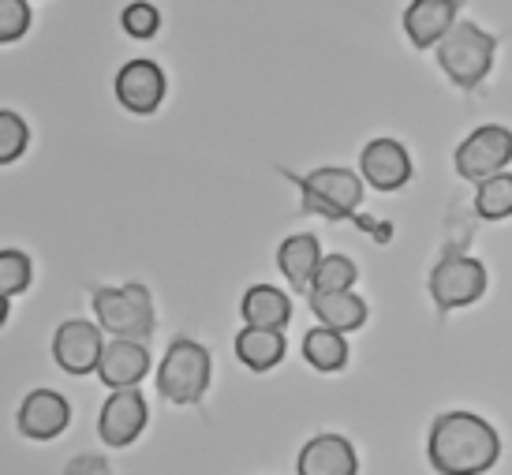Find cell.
<instances>
[{
	"label": "cell",
	"instance_id": "cell-25",
	"mask_svg": "<svg viewBox=\"0 0 512 475\" xmlns=\"http://www.w3.org/2000/svg\"><path fill=\"white\" fill-rule=\"evenodd\" d=\"M120 27H124L128 38L146 42V38H154L157 30H161V12H157L150 0H131L128 8H124V15H120Z\"/></svg>",
	"mask_w": 512,
	"mask_h": 475
},
{
	"label": "cell",
	"instance_id": "cell-5",
	"mask_svg": "<svg viewBox=\"0 0 512 475\" xmlns=\"http://www.w3.org/2000/svg\"><path fill=\"white\" fill-rule=\"evenodd\" d=\"M94 315L105 333H113L116 341H139L154 333V296L146 285H120V288H98L94 292Z\"/></svg>",
	"mask_w": 512,
	"mask_h": 475
},
{
	"label": "cell",
	"instance_id": "cell-13",
	"mask_svg": "<svg viewBox=\"0 0 512 475\" xmlns=\"http://www.w3.org/2000/svg\"><path fill=\"white\" fill-rule=\"evenodd\" d=\"M68 423H72V404L57 389H34L19 404V431L34 442H53L68 431Z\"/></svg>",
	"mask_w": 512,
	"mask_h": 475
},
{
	"label": "cell",
	"instance_id": "cell-15",
	"mask_svg": "<svg viewBox=\"0 0 512 475\" xmlns=\"http://www.w3.org/2000/svg\"><path fill=\"white\" fill-rule=\"evenodd\" d=\"M322 259L326 255H322V244H318L314 232H296V236L281 240V247H277V270L285 274V281L299 296H311L314 274H318Z\"/></svg>",
	"mask_w": 512,
	"mask_h": 475
},
{
	"label": "cell",
	"instance_id": "cell-21",
	"mask_svg": "<svg viewBox=\"0 0 512 475\" xmlns=\"http://www.w3.org/2000/svg\"><path fill=\"white\" fill-rule=\"evenodd\" d=\"M471 214L479 221H509L512 217V173L486 176L483 184H475V199H471Z\"/></svg>",
	"mask_w": 512,
	"mask_h": 475
},
{
	"label": "cell",
	"instance_id": "cell-23",
	"mask_svg": "<svg viewBox=\"0 0 512 475\" xmlns=\"http://www.w3.org/2000/svg\"><path fill=\"white\" fill-rule=\"evenodd\" d=\"M30 281H34V262H30V255L15 251V247L0 251V296L12 300L19 292H27Z\"/></svg>",
	"mask_w": 512,
	"mask_h": 475
},
{
	"label": "cell",
	"instance_id": "cell-27",
	"mask_svg": "<svg viewBox=\"0 0 512 475\" xmlns=\"http://www.w3.org/2000/svg\"><path fill=\"white\" fill-rule=\"evenodd\" d=\"M8 311H12V300H8V296H0V326L8 322Z\"/></svg>",
	"mask_w": 512,
	"mask_h": 475
},
{
	"label": "cell",
	"instance_id": "cell-10",
	"mask_svg": "<svg viewBox=\"0 0 512 475\" xmlns=\"http://www.w3.org/2000/svg\"><path fill=\"white\" fill-rule=\"evenodd\" d=\"M101 326L94 322H86V318H68V322H60L57 337H53V356L57 363L68 371V375H90V371H98L101 363Z\"/></svg>",
	"mask_w": 512,
	"mask_h": 475
},
{
	"label": "cell",
	"instance_id": "cell-8",
	"mask_svg": "<svg viewBox=\"0 0 512 475\" xmlns=\"http://www.w3.org/2000/svg\"><path fill=\"white\" fill-rule=\"evenodd\" d=\"M359 176H363L367 188L382 191V195H393V191H404L412 184L415 161L400 139L382 135V139H370V143L363 146V154H359Z\"/></svg>",
	"mask_w": 512,
	"mask_h": 475
},
{
	"label": "cell",
	"instance_id": "cell-7",
	"mask_svg": "<svg viewBox=\"0 0 512 475\" xmlns=\"http://www.w3.org/2000/svg\"><path fill=\"white\" fill-rule=\"evenodd\" d=\"M512 161V131L505 124H479L456 146L453 169L468 184H483L486 176H498Z\"/></svg>",
	"mask_w": 512,
	"mask_h": 475
},
{
	"label": "cell",
	"instance_id": "cell-2",
	"mask_svg": "<svg viewBox=\"0 0 512 475\" xmlns=\"http://www.w3.org/2000/svg\"><path fill=\"white\" fill-rule=\"evenodd\" d=\"M449 236H456V240H445V247H441V255L434 259L427 277V292L434 307H438V318L479 303L486 296V285H490L483 259H475L468 251L471 225H456L453 210H449Z\"/></svg>",
	"mask_w": 512,
	"mask_h": 475
},
{
	"label": "cell",
	"instance_id": "cell-14",
	"mask_svg": "<svg viewBox=\"0 0 512 475\" xmlns=\"http://www.w3.org/2000/svg\"><path fill=\"white\" fill-rule=\"evenodd\" d=\"M296 475H359V453L344 434H314L299 449Z\"/></svg>",
	"mask_w": 512,
	"mask_h": 475
},
{
	"label": "cell",
	"instance_id": "cell-12",
	"mask_svg": "<svg viewBox=\"0 0 512 475\" xmlns=\"http://www.w3.org/2000/svg\"><path fill=\"white\" fill-rule=\"evenodd\" d=\"M146 427V401L139 389H113V397L101 404L98 434L105 446H131Z\"/></svg>",
	"mask_w": 512,
	"mask_h": 475
},
{
	"label": "cell",
	"instance_id": "cell-9",
	"mask_svg": "<svg viewBox=\"0 0 512 475\" xmlns=\"http://www.w3.org/2000/svg\"><path fill=\"white\" fill-rule=\"evenodd\" d=\"M165 90H169V83H165V72L157 60L135 57L116 72V101L135 116L157 113L165 101Z\"/></svg>",
	"mask_w": 512,
	"mask_h": 475
},
{
	"label": "cell",
	"instance_id": "cell-20",
	"mask_svg": "<svg viewBox=\"0 0 512 475\" xmlns=\"http://www.w3.org/2000/svg\"><path fill=\"white\" fill-rule=\"evenodd\" d=\"M348 356H352L348 337L337 330H329V326H314V330L303 337V360L311 363L314 371H322V375L344 371V367H348Z\"/></svg>",
	"mask_w": 512,
	"mask_h": 475
},
{
	"label": "cell",
	"instance_id": "cell-26",
	"mask_svg": "<svg viewBox=\"0 0 512 475\" xmlns=\"http://www.w3.org/2000/svg\"><path fill=\"white\" fill-rule=\"evenodd\" d=\"M30 30V0H0V45L19 42Z\"/></svg>",
	"mask_w": 512,
	"mask_h": 475
},
{
	"label": "cell",
	"instance_id": "cell-18",
	"mask_svg": "<svg viewBox=\"0 0 512 475\" xmlns=\"http://www.w3.org/2000/svg\"><path fill=\"white\" fill-rule=\"evenodd\" d=\"M240 315L258 330H285L292 318V300L277 285H251L240 300Z\"/></svg>",
	"mask_w": 512,
	"mask_h": 475
},
{
	"label": "cell",
	"instance_id": "cell-6",
	"mask_svg": "<svg viewBox=\"0 0 512 475\" xmlns=\"http://www.w3.org/2000/svg\"><path fill=\"white\" fill-rule=\"evenodd\" d=\"M210 375H214L210 352L199 341L180 337V341H172L157 367V389L172 404H199L210 389Z\"/></svg>",
	"mask_w": 512,
	"mask_h": 475
},
{
	"label": "cell",
	"instance_id": "cell-11",
	"mask_svg": "<svg viewBox=\"0 0 512 475\" xmlns=\"http://www.w3.org/2000/svg\"><path fill=\"white\" fill-rule=\"evenodd\" d=\"M464 0H412L404 8V34L415 49H438L449 30L456 27V15Z\"/></svg>",
	"mask_w": 512,
	"mask_h": 475
},
{
	"label": "cell",
	"instance_id": "cell-16",
	"mask_svg": "<svg viewBox=\"0 0 512 475\" xmlns=\"http://www.w3.org/2000/svg\"><path fill=\"white\" fill-rule=\"evenodd\" d=\"M150 371V352L139 341H113L105 345L98 363L101 386L109 389H135Z\"/></svg>",
	"mask_w": 512,
	"mask_h": 475
},
{
	"label": "cell",
	"instance_id": "cell-24",
	"mask_svg": "<svg viewBox=\"0 0 512 475\" xmlns=\"http://www.w3.org/2000/svg\"><path fill=\"white\" fill-rule=\"evenodd\" d=\"M30 143V128L27 120L12 109H0V165H12V161L23 158V150Z\"/></svg>",
	"mask_w": 512,
	"mask_h": 475
},
{
	"label": "cell",
	"instance_id": "cell-22",
	"mask_svg": "<svg viewBox=\"0 0 512 475\" xmlns=\"http://www.w3.org/2000/svg\"><path fill=\"white\" fill-rule=\"evenodd\" d=\"M359 281V266L348 255L333 251L326 259L318 262V274H314L311 292H356Z\"/></svg>",
	"mask_w": 512,
	"mask_h": 475
},
{
	"label": "cell",
	"instance_id": "cell-19",
	"mask_svg": "<svg viewBox=\"0 0 512 475\" xmlns=\"http://www.w3.org/2000/svg\"><path fill=\"white\" fill-rule=\"evenodd\" d=\"M288 341L285 330H258V326H243L240 337H236V356L247 371H273L277 363L285 360Z\"/></svg>",
	"mask_w": 512,
	"mask_h": 475
},
{
	"label": "cell",
	"instance_id": "cell-1",
	"mask_svg": "<svg viewBox=\"0 0 512 475\" xmlns=\"http://www.w3.org/2000/svg\"><path fill=\"white\" fill-rule=\"evenodd\" d=\"M505 453L498 427L479 412L453 408L430 419L427 461L438 475H486L494 472Z\"/></svg>",
	"mask_w": 512,
	"mask_h": 475
},
{
	"label": "cell",
	"instance_id": "cell-4",
	"mask_svg": "<svg viewBox=\"0 0 512 475\" xmlns=\"http://www.w3.org/2000/svg\"><path fill=\"white\" fill-rule=\"evenodd\" d=\"M292 176V173H285ZM292 184L299 188V199H303V210L307 214H318L326 221H352L359 225V206H363V176L344 169V165H322L307 176H292Z\"/></svg>",
	"mask_w": 512,
	"mask_h": 475
},
{
	"label": "cell",
	"instance_id": "cell-3",
	"mask_svg": "<svg viewBox=\"0 0 512 475\" xmlns=\"http://www.w3.org/2000/svg\"><path fill=\"white\" fill-rule=\"evenodd\" d=\"M501 42H505L501 34L464 19V23H456V27L449 30V38L434 49V53H438V68L449 75L453 87L471 94V90L483 87L486 75L494 72V57H498Z\"/></svg>",
	"mask_w": 512,
	"mask_h": 475
},
{
	"label": "cell",
	"instance_id": "cell-17",
	"mask_svg": "<svg viewBox=\"0 0 512 475\" xmlns=\"http://www.w3.org/2000/svg\"><path fill=\"white\" fill-rule=\"evenodd\" d=\"M311 315L318 318V326H329L337 333H356L367 326V300L359 292H311L307 296Z\"/></svg>",
	"mask_w": 512,
	"mask_h": 475
}]
</instances>
